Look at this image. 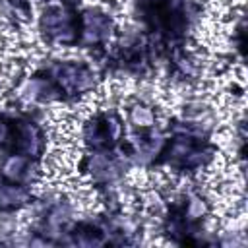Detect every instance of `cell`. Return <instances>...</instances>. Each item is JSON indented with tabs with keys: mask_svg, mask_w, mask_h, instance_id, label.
<instances>
[{
	"mask_svg": "<svg viewBox=\"0 0 248 248\" xmlns=\"http://www.w3.org/2000/svg\"><path fill=\"white\" fill-rule=\"evenodd\" d=\"M52 78L66 93L79 95L93 87V72L83 62H58L52 66Z\"/></svg>",
	"mask_w": 248,
	"mask_h": 248,
	"instance_id": "2",
	"label": "cell"
},
{
	"mask_svg": "<svg viewBox=\"0 0 248 248\" xmlns=\"http://www.w3.org/2000/svg\"><path fill=\"white\" fill-rule=\"evenodd\" d=\"M41 33L46 41L56 45H68L78 41L79 35V19L62 6L46 8L41 16Z\"/></svg>",
	"mask_w": 248,
	"mask_h": 248,
	"instance_id": "1",
	"label": "cell"
},
{
	"mask_svg": "<svg viewBox=\"0 0 248 248\" xmlns=\"http://www.w3.org/2000/svg\"><path fill=\"white\" fill-rule=\"evenodd\" d=\"M79 35L87 45L105 41L110 35V17H107L103 12L87 10L79 21Z\"/></svg>",
	"mask_w": 248,
	"mask_h": 248,
	"instance_id": "4",
	"label": "cell"
},
{
	"mask_svg": "<svg viewBox=\"0 0 248 248\" xmlns=\"http://www.w3.org/2000/svg\"><path fill=\"white\" fill-rule=\"evenodd\" d=\"M27 202V192L17 182L0 184V209L2 211H16Z\"/></svg>",
	"mask_w": 248,
	"mask_h": 248,
	"instance_id": "5",
	"label": "cell"
},
{
	"mask_svg": "<svg viewBox=\"0 0 248 248\" xmlns=\"http://www.w3.org/2000/svg\"><path fill=\"white\" fill-rule=\"evenodd\" d=\"M118 132H120V120L114 114L101 112L85 124L83 138H85L87 145H91L95 149H107V147L114 145Z\"/></svg>",
	"mask_w": 248,
	"mask_h": 248,
	"instance_id": "3",
	"label": "cell"
}]
</instances>
